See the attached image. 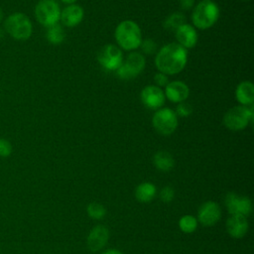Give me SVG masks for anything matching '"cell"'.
Here are the masks:
<instances>
[{
  "instance_id": "obj_28",
  "label": "cell",
  "mask_w": 254,
  "mask_h": 254,
  "mask_svg": "<svg viewBox=\"0 0 254 254\" xmlns=\"http://www.w3.org/2000/svg\"><path fill=\"white\" fill-rule=\"evenodd\" d=\"M174 195H175V191H174L173 188H171V187L163 188L160 192V197L164 202L171 201L174 198Z\"/></svg>"
},
{
  "instance_id": "obj_18",
  "label": "cell",
  "mask_w": 254,
  "mask_h": 254,
  "mask_svg": "<svg viewBox=\"0 0 254 254\" xmlns=\"http://www.w3.org/2000/svg\"><path fill=\"white\" fill-rule=\"evenodd\" d=\"M235 97L242 105H252L254 101V85L251 81L245 80L240 82L235 90Z\"/></svg>"
},
{
  "instance_id": "obj_6",
  "label": "cell",
  "mask_w": 254,
  "mask_h": 254,
  "mask_svg": "<svg viewBox=\"0 0 254 254\" xmlns=\"http://www.w3.org/2000/svg\"><path fill=\"white\" fill-rule=\"evenodd\" d=\"M35 17L47 28L58 24L61 17L60 6L54 0H41L35 7Z\"/></svg>"
},
{
  "instance_id": "obj_2",
  "label": "cell",
  "mask_w": 254,
  "mask_h": 254,
  "mask_svg": "<svg viewBox=\"0 0 254 254\" xmlns=\"http://www.w3.org/2000/svg\"><path fill=\"white\" fill-rule=\"evenodd\" d=\"M117 44L126 51H133L140 47L142 34L139 26L131 20H125L118 24L115 30Z\"/></svg>"
},
{
  "instance_id": "obj_19",
  "label": "cell",
  "mask_w": 254,
  "mask_h": 254,
  "mask_svg": "<svg viewBox=\"0 0 254 254\" xmlns=\"http://www.w3.org/2000/svg\"><path fill=\"white\" fill-rule=\"evenodd\" d=\"M155 167L162 172H169L173 169L175 161L173 156L167 151H159L154 156Z\"/></svg>"
},
{
  "instance_id": "obj_15",
  "label": "cell",
  "mask_w": 254,
  "mask_h": 254,
  "mask_svg": "<svg viewBox=\"0 0 254 254\" xmlns=\"http://www.w3.org/2000/svg\"><path fill=\"white\" fill-rule=\"evenodd\" d=\"M176 38L178 44L185 49L193 48L197 43L196 30L187 23L176 30Z\"/></svg>"
},
{
  "instance_id": "obj_20",
  "label": "cell",
  "mask_w": 254,
  "mask_h": 254,
  "mask_svg": "<svg viewBox=\"0 0 254 254\" xmlns=\"http://www.w3.org/2000/svg\"><path fill=\"white\" fill-rule=\"evenodd\" d=\"M155 195L156 188L151 183H142L137 187L135 190V196L141 202H148L152 200Z\"/></svg>"
},
{
  "instance_id": "obj_32",
  "label": "cell",
  "mask_w": 254,
  "mask_h": 254,
  "mask_svg": "<svg viewBox=\"0 0 254 254\" xmlns=\"http://www.w3.org/2000/svg\"><path fill=\"white\" fill-rule=\"evenodd\" d=\"M62 2H64V3H65V4H69V5H71V4H73L76 0H61Z\"/></svg>"
},
{
  "instance_id": "obj_30",
  "label": "cell",
  "mask_w": 254,
  "mask_h": 254,
  "mask_svg": "<svg viewBox=\"0 0 254 254\" xmlns=\"http://www.w3.org/2000/svg\"><path fill=\"white\" fill-rule=\"evenodd\" d=\"M194 4V0H180V5L182 9L189 10L190 9Z\"/></svg>"
},
{
  "instance_id": "obj_34",
  "label": "cell",
  "mask_w": 254,
  "mask_h": 254,
  "mask_svg": "<svg viewBox=\"0 0 254 254\" xmlns=\"http://www.w3.org/2000/svg\"><path fill=\"white\" fill-rule=\"evenodd\" d=\"M243 1H248V0H243Z\"/></svg>"
},
{
  "instance_id": "obj_17",
  "label": "cell",
  "mask_w": 254,
  "mask_h": 254,
  "mask_svg": "<svg viewBox=\"0 0 254 254\" xmlns=\"http://www.w3.org/2000/svg\"><path fill=\"white\" fill-rule=\"evenodd\" d=\"M227 232L234 238L243 237L248 230V222L246 216L231 215L226 222Z\"/></svg>"
},
{
  "instance_id": "obj_3",
  "label": "cell",
  "mask_w": 254,
  "mask_h": 254,
  "mask_svg": "<svg viewBox=\"0 0 254 254\" xmlns=\"http://www.w3.org/2000/svg\"><path fill=\"white\" fill-rule=\"evenodd\" d=\"M4 30L17 41L28 40L33 33V25L30 18L22 12H14L4 20Z\"/></svg>"
},
{
  "instance_id": "obj_11",
  "label": "cell",
  "mask_w": 254,
  "mask_h": 254,
  "mask_svg": "<svg viewBox=\"0 0 254 254\" xmlns=\"http://www.w3.org/2000/svg\"><path fill=\"white\" fill-rule=\"evenodd\" d=\"M140 98L142 103L150 109H158L165 103L164 91L157 85H148L142 89Z\"/></svg>"
},
{
  "instance_id": "obj_33",
  "label": "cell",
  "mask_w": 254,
  "mask_h": 254,
  "mask_svg": "<svg viewBox=\"0 0 254 254\" xmlns=\"http://www.w3.org/2000/svg\"><path fill=\"white\" fill-rule=\"evenodd\" d=\"M3 19H4V13H3L2 8L0 7V23L3 21Z\"/></svg>"
},
{
  "instance_id": "obj_12",
  "label": "cell",
  "mask_w": 254,
  "mask_h": 254,
  "mask_svg": "<svg viewBox=\"0 0 254 254\" xmlns=\"http://www.w3.org/2000/svg\"><path fill=\"white\" fill-rule=\"evenodd\" d=\"M221 215L219 205L214 201H206L198 209V220L202 225L211 226L215 224Z\"/></svg>"
},
{
  "instance_id": "obj_26",
  "label": "cell",
  "mask_w": 254,
  "mask_h": 254,
  "mask_svg": "<svg viewBox=\"0 0 254 254\" xmlns=\"http://www.w3.org/2000/svg\"><path fill=\"white\" fill-rule=\"evenodd\" d=\"M140 47L145 54H154L157 50V45L153 40L146 39L141 42Z\"/></svg>"
},
{
  "instance_id": "obj_31",
  "label": "cell",
  "mask_w": 254,
  "mask_h": 254,
  "mask_svg": "<svg viewBox=\"0 0 254 254\" xmlns=\"http://www.w3.org/2000/svg\"><path fill=\"white\" fill-rule=\"evenodd\" d=\"M102 254H123L122 252H120L119 250H116V249H109L107 251H105L104 253Z\"/></svg>"
},
{
  "instance_id": "obj_24",
  "label": "cell",
  "mask_w": 254,
  "mask_h": 254,
  "mask_svg": "<svg viewBox=\"0 0 254 254\" xmlns=\"http://www.w3.org/2000/svg\"><path fill=\"white\" fill-rule=\"evenodd\" d=\"M87 213L93 219H101L105 215V208L98 202H91L87 206Z\"/></svg>"
},
{
  "instance_id": "obj_14",
  "label": "cell",
  "mask_w": 254,
  "mask_h": 254,
  "mask_svg": "<svg viewBox=\"0 0 254 254\" xmlns=\"http://www.w3.org/2000/svg\"><path fill=\"white\" fill-rule=\"evenodd\" d=\"M108 236H109V232L105 226L103 225L94 226L90 230L87 237L88 248L93 252L102 249L107 243Z\"/></svg>"
},
{
  "instance_id": "obj_10",
  "label": "cell",
  "mask_w": 254,
  "mask_h": 254,
  "mask_svg": "<svg viewBox=\"0 0 254 254\" xmlns=\"http://www.w3.org/2000/svg\"><path fill=\"white\" fill-rule=\"evenodd\" d=\"M225 205L231 215L247 216L252 211V202L248 197L228 192L225 196Z\"/></svg>"
},
{
  "instance_id": "obj_23",
  "label": "cell",
  "mask_w": 254,
  "mask_h": 254,
  "mask_svg": "<svg viewBox=\"0 0 254 254\" xmlns=\"http://www.w3.org/2000/svg\"><path fill=\"white\" fill-rule=\"evenodd\" d=\"M180 229L185 233H191L197 227V220L192 215H184L179 221Z\"/></svg>"
},
{
  "instance_id": "obj_13",
  "label": "cell",
  "mask_w": 254,
  "mask_h": 254,
  "mask_svg": "<svg viewBox=\"0 0 254 254\" xmlns=\"http://www.w3.org/2000/svg\"><path fill=\"white\" fill-rule=\"evenodd\" d=\"M165 96L172 102L181 103L184 102L190 95V88L189 86L180 80H175L169 82L166 85L165 89Z\"/></svg>"
},
{
  "instance_id": "obj_4",
  "label": "cell",
  "mask_w": 254,
  "mask_h": 254,
  "mask_svg": "<svg viewBox=\"0 0 254 254\" xmlns=\"http://www.w3.org/2000/svg\"><path fill=\"white\" fill-rule=\"evenodd\" d=\"M219 18V8L210 0H202L193 9L191 20L195 28L206 30L212 27Z\"/></svg>"
},
{
  "instance_id": "obj_16",
  "label": "cell",
  "mask_w": 254,
  "mask_h": 254,
  "mask_svg": "<svg viewBox=\"0 0 254 254\" xmlns=\"http://www.w3.org/2000/svg\"><path fill=\"white\" fill-rule=\"evenodd\" d=\"M83 9L78 5H68L61 11V21L65 27H74L78 25L83 18Z\"/></svg>"
},
{
  "instance_id": "obj_29",
  "label": "cell",
  "mask_w": 254,
  "mask_h": 254,
  "mask_svg": "<svg viewBox=\"0 0 254 254\" xmlns=\"http://www.w3.org/2000/svg\"><path fill=\"white\" fill-rule=\"evenodd\" d=\"M154 81L155 83L157 84V86H166L169 82V79H168V76L167 74L165 73H162V72H158L155 74L154 76Z\"/></svg>"
},
{
  "instance_id": "obj_21",
  "label": "cell",
  "mask_w": 254,
  "mask_h": 254,
  "mask_svg": "<svg viewBox=\"0 0 254 254\" xmlns=\"http://www.w3.org/2000/svg\"><path fill=\"white\" fill-rule=\"evenodd\" d=\"M64 37H65V33L61 25L55 24L47 28L46 38L51 44L60 45L64 40Z\"/></svg>"
},
{
  "instance_id": "obj_9",
  "label": "cell",
  "mask_w": 254,
  "mask_h": 254,
  "mask_svg": "<svg viewBox=\"0 0 254 254\" xmlns=\"http://www.w3.org/2000/svg\"><path fill=\"white\" fill-rule=\"evenodd\" d=\"M97 61L107 70H116L123 62L121 50L114 45H105L97 54Z\"/></svg>"
},
{
  "instance_id": "obj_5",
  "label": "cell",
  "mask_w": 254,
  "mask_h": 254,
  "mask_svg": "<svg viewBox=\"0 0 254 254\" xmlns=\"http://www.w3.org/2000/svg\"><path fill=\"white\" fill-rule=\"evenodd\" d=\"M253 120V106L244 105L230 108L223 116V124L231 131H240Z\"/></svg>"
},
{
  "instance_id": "obj_25",
  "label": "cell",
  "mask_w": 254,
  "mask_h": 254,
  "mask_svg": "<svg viewBox=\"0 0 254 254\" xmlns=\"http://www.w3.org/2000/svg\"><path fill=\"white\" fill-rule=\"evenodd\" d=\"M13 147L9 140L5 138H0V157L7 158L12 154Z\"/></svg>"
},
{
  "instance_id": "obj_8",
  "label": "cell",
  "mask_w": 254,
  "mask_h": 254,
  "mask_svg": "<svg viewBox=\"0 0 254 254\" xmlns=\"http://www.w3.org/2000/svg\"><path fill=\"white\" fill-rule=\"evenodd\" d=\"M145 64L144 56L140 53L133 52L127 56L125 62H122L121 65L115 71L120 78L131 79L142 72Z\"/></svg>"
},
{
  "instance_id": "obj_1",
  "label": "cell",
  "mask_w": 254,
  "mask_h": 254,
  "mask_svg": "<svg viewBox=\"0 0 254 254\" xmlns=\"http://www.w3.org/2000/svg\"><path fill=\"white\" fill-rule=\"evenodd\" d=\"M188 61V52L177 43L164 46L156 55L155 64L158 70L167 75L179 73Z\"/></svg>"
},
{
  "instance_id": "obj_27",
  "label": "cell",
  "mask_w": 254,
  "mask_h": 254,
  "mask_svg": "<svg viewBox=\"0 0 254 254\" xmlns=\"http://www.w3.org/2000/svg\"><path fill=\"white\" fill-rule=\"evenodd\" d=\"M192 112V107L190 104L187 102H181L177 106V114L182 117H188L191 114Z\"/></svg>"
},
{
  "instance_id": "obj_22",
  "label": "cell",
  "mask_w": 254,
  "mask_h": 254,
  "mask_svg": "<svg viewBox=\"0 0 254 254\" xmlns=\"http://www.w3.org/2000/svg\"><path fill=\"white\" fill-rule=\"evenodd\" d=\"M186 24V17L181 13H174L170 15L164 22V27L167 30L176 31L182 25Z\"/></svg>"
},
{
  "instance_id": "obj_7",
  "label": "cell",
  "mask_w": 254,
  "mask_h": 254,
  "mask_svg": "<svg viewBox=\"0 0 254 254\" xmlns=\"http://www.w3.org/2000/svg\"><path fill=\"white\" fill-rule=\"evenodd\" d=\"M152 123L156 131L162 135H171L178 127V117L170 108H161L153 116Z\"/></svg>"
}]
</instances>
